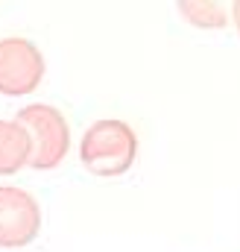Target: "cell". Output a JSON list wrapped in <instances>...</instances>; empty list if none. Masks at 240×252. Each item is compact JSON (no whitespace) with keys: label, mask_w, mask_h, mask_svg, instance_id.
Wrapping results in <instances>:
<instances>
[{"label":"cell","mask_w":240,"mask_h":252,"mask_svg":"<svg viewBox=\"0 0 240 252\" xmlns=\"http://www.w3.org/2000/svg\"><path fill=\"white\" fill-rule=\"evenodd\" d=\"M79 158H82V167L94 176H103V179L123 176L126 170H132L138 158V135L126 121H118V118L97 121L85 129L79 141Z\"/></svg>","instance_id":"obj_1"},{"label":"cell","mask_w":240,"mask_h":252,"mask_svg":"<svg viewBox=\"0 0 240 252\" xmlns=\"http://www.w3.org/2000/svg\"><path fill=\"white\" fill-rule=\"evenodd\" d=\"M15 124L30 138V161L32 170H53L67 158L70 150V126L56 106L30 103L15 115Z\"/></svg>","instance_id":"obj_2"},{"label":"cell","mask_w":240,"mask_h":252,"mask_svg":"<svg viewBox=\"0 0 240 252\" xmlns=\"http://www.w3.org/2000/svg\"><path fill=\"white\" fill-rule=\"evenodd\" d=\"M44 79V56L41 50L21 35L0 38V94L24 97L32 94Z\"/></svg>","instance_id":"obj_3"},{"label":"cell","mask_w":240,"mask_h":252,"mask_svg":"<svg viewBox=\"0 0 240 252\" xmlns=\"http://www.w3.org/2000/svg\"><path fill=\"white\" fill-rule=\"evenodd\" d=\"M41 235V205L30 190L0 185V250H24Z\"/></svg>","instance_id":"obj_4"},{"label":"cell","mask_w":240,"mask_h":252,"mask_svg":"<svg viewBox=\"0 0 240 252\" xmlns=\"http://www.w3.org/2000/svg\"><path fill=\"white\" fill-rule=\"evenodd\" d=\"M30 161V138L15 121H0V176H15Z\"/></svg>","instance_id":"obj_5"},{"label":"cell","mask_w":240,"mask_h":252,"mask_svg":"<svg viewBox=\"0 0 240 252\" xmlns=\"http://www.w3.org/2000/svg\"><path fill=\"white\" fill-rule=\"evenodd\" d=\"M179 15L199 30H223L229 24V6L217 3V0H181Z\"/></svg>","instance_id":"obj_6"},{"label":"cell","mask_w":240,"mask_h":252,"mask_svg":"<svg viewBox=\"0 0 240 252\" xmlns=\"http://www.w3.org/2000/svg\"><path fill=\"white\" fill-rule=\"evenodd\" d=\"M229 15H232V21H235V27H238V32H240V0H238V3H232Z\"/></svg>","instance_id":"obj_7"}]
</instances>
